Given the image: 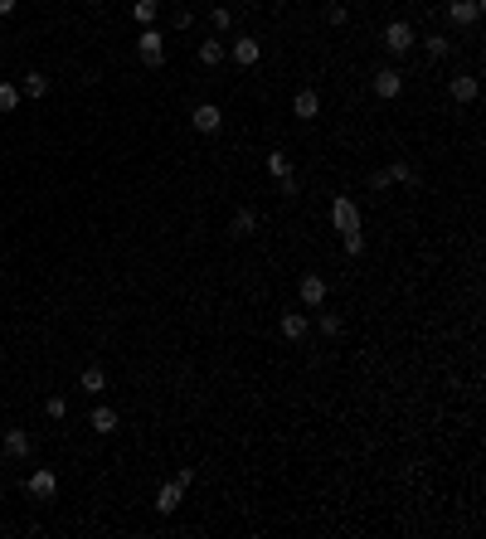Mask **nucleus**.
<instances>
[{
  "label": "nucleus",
  "mask_w": 486,
  "mask_h": 539,
  "mask_svg": "<svg viewBox=\"0 0 486 539\" xmlns=\"http://www.w3.org/2000/svg\"><path fill=\"white\" fill-rule=\"evenodd\" d=\"M321 301H326V277L306 272V277H301V306H311V311H316Z\"/></svg>",
  "instance_id": "nucleus-9"
},
{
  "label": "nucleus",
  "mask_w": 486,
  "mask_h": 539,
  "mask_svg": "<svg viewBox=\"0 0 486 539\" xmlns=\"http://www.w3.org/2000/svg\"><path fill=\"white\" fill-rule=\"evenodd\" d=\"M326 20H331V25H346V20H351V10H346V5H331V10H326Z\"/></svg>",
  "instance_id": "nucleus-28"
},
{
  "label": "nucleus",
  "mask_w": 486,
  "mask_h": 539,
  "mask_svg": "<svg viewBox=\"0 0 486 539\" xmlns=\"http://www.w3.org/2000/svg\"><path fill=\"white\" fill-rule=\"evenodd\" d=\"M360 248H365V239H360V229H351V234H346V253H351V258H355Z\"/></svg>",
  "instance_id": "nucleus-29"
},
{
  "label": "nucleus",
  "mask_w": 486,
  "mask_h": 539,
  "mask_svg": "<svg viewBox=\"0 0 486 539\" xmlns=\"http://www.w3.org/2000/svg\"><path fill=\"white\" fill-rule=\"evenodd\" d=\"M331 224H336L341 234H351V229H360V209H355V199H346V194H336V199H331Z\"/></svg>",
  "instance_id": "nucleus-3"
},
{
  "label": "nucleus",
  "mask_w": 486,
  "mask_h": 539,
  "mask_svg": "<svg viewBox=\"0 0 486 539\" xmlns=\"http://www.w3.org/2000/svg\"><path fill=\"white\" fill-rule=\"evenodd\" d=\"M44 413H49V418H68V399H63V394H54V399L44 404Z\"/></svg>",
  "instance_id": "nucleus-25"
},
{
  "label": "nucleus",
  "mask_w": 486,
  "mask_h": 539,
  "mask_svg": "<svg viewBox=\"0 0 486 539\" xmlns=\"http://www.w3.org/2000/svg\"><path fill=\"white\" fill-rule=\"evenodd\" d=\"M180 501H185V486H180V481H165L161 496H156V511H161V515H175V511H180Z\"/></svg>",
  "instance_id": "nucleus-10"
},
{
  "label": "nucleus",
  "mask_w": 486,
  "mask_h": 539,
  "mask_svg": "<svg viewBox=\"0 0 486 539\" xmlns=\"http://www.w3.org/2000/svg\"><path fill=\"white\" fill-rule=\"evenodd\" d=\"M448 20H453V25H477V20H482V0H453V5H448Z\"/></svg>",
  "instance_id": "nucleus-6"
},
{
  "label": "nucleus",
  "mask_w": 486,
  "mask_h": 539,
  "mask_svg": "<svg viewBox=\"0 0 486 539\" xmlns=\"http://www.w3.org/2000/svg\"><path fill=\"white\" fill-rule=\"evenodd\" d=\"M375 93L384 98V103L399 98V93H404V73H399V68H379V73H375Z\"/></svg>",
  "instance_id": "nucleus-7"
},
{
  "label": "nucleus",
  "mask_w": 486,
  "mask_h": 539,
  "mask_svg": "<svg viewBox=\"0 0 486 539\" xmlns=\"http://www.w3.org/2000/svg\"><path fill=\"white\" fill-rule=\"evenodd\" d=\"M29 447H34V437H29L25 428H10V432H5V452H10V457H29Z\"/></svg>",
  "instance_id": "nucleus-12"
},
{
  "label": "nucleus",
  "mask_w": 486,
  "mask_h": 539,
  "mask_svg": "<svg viewBox=\"0 0 486 539\" xmlns=\"http://www.w3.org/2000/svg\"><path fill=\"white\" fill-rule=\"evenodd\" d=\"M200 63H205V68L224 63V44H219V39H205V44H200Z\"/></svg>",
  "instance_id": "nucleus-18"
},
{
  "label": "nucleus",
  "mask_w": 486,
  "mask_h": 539,
  "mask_svg": "<svg viewBox=\"0 0 486 539\" xmlns=\"http://www.w3.org/2000/svg\"><path fill=\"white\" fill-rule=\"evenodd\" d=\"M413 39H418V34H413V25H404V20L384 25V49H389V54H408V49H413Z\"/></svg>",
  "instance_id": "nucleus-2"
},
{
  "label": "nucleus",
  "mask_w": 486,
  "mask_h": 539,
  "mask_svg": "<svg viewBox=\"0 0 486 539\" xmlns=\"http://www.w3.org/2000/svg\"><path fill=\"white\" fill-rule=\"evenodd\" d=\"M210 20H214V29H219V34H224V29H234V15H229L224 5H219V10H214V15H210Z\"/></svg>",
  "instance_id": "nucleus-26"
},
{
  "label": "nucleus",
  "mask_w": 486,
  "mask_h": 539,
  "mask_svg": "<svg viewBox=\"0 0 486 539\" xmlns=\"http://www.w3.org/2000/svg\"><path fill=\"white\" fill-rule=\"evenodd\" d=\"M253 224H258V219H253V209H239V214H234V224H229V234H234V239H248V234H253Z\"/></svg>",
  "instance_id": "nucleus-19"
},
{
  "label": "nucleus",
  "mask_w": 486,
  "mask_h": 539,
  "mask_svg": "<svg viewBox=\"0 0 486 539\" xmlns=\"http://www.w3.org/2000/svg\"><path fill=\"white\" fill-rule=\"evenodd\" d=\"M190 122H195V132L214 136L219 127H224V108H219V103H200V108L190 112Z\"/></svg>",
  "instance_id": "nucleus-5"
},
{
  "label": "nucleus",
  "mask_w": 486,
  "mask_h": 539,
  "mask_svg": "<svg viewBox=\"0 0 486 539\" xmlns=\"http://www.w3.org/2000/svg\"><path fill=\"white\" fill-rule=\"evenodd\" d=\"M268 170L277 175V180H282V175H292V161H287L282 151H272V156H268Z\"/></svg>",
  "instance_id": "nucleus-23"
},
{
  "label": "nucleus",
  "mask_w": 486,
  "mask_h": 539,
  "mask_svg": "<svg viewBox=\"0 0 486 539\" xmlns=\"http://www.w3.org/2000/svg\"><path fill=\"white\" fill-rule=\"evenodd\" d=\"M78 389L83 394H103V389H108V375H103L98 365H88V370L78 375Z\"/></svg>",
  "instance_id": "nucleus-13"
},
{
  "label": "nucleus",
  "mask_w": 486,
  "mask_h": 539,
  "mask_svg": "<svg viewBox=\"0 0 486 539\" xmlns=\"http://www.w3.org/2000/svg\"><path fill=\"white\" fill-rule=\"evenodd\" d=\"M389 180H404V185H418V175H413V165H408V161H394V165H389Z\"/></svg>",
  "instance_id": "nucleus-22"
},
{
  "label": "nucleus",
  "mask_w": 486,
  "mask_h": 539,
  "mask_svg": "<svg viewBox=\"0 0 486 539\" xmlns=\"http://www.w3.org/2000/svg\"><path fill=\"white\" fill-rule=\"evenodd\" d=\"M93 432L112 437V432H117V413H112V408H93Z\"/></svg>",
  "instance_id": "nucleus-17"
},
{
  "label": "nucleus",
  "mask_w": 486,
  "mask_h": 539,
  "mask_svg": "<svg viewBox=\"0 0 486 539\" xmlns=\"http://www.w3.org/2000/svg\"><path fill=\"white\" fill-rule=\"evenodd\" d=\"M448 93H453V103H472V98H477V78H467V73H462V78L448 83Z\"/></svg>",
  "instance_id": "nucleus-14"
},
{
  "label": "nucleus",
  "mask_w": 486,
  "mask_h": 539,
  "mask_svg": "<svg viewBox=\"0 0 486 539\" xmlns=\"http://www.w3.org/2000/svg\"><path fill=\"white\" fill-rule=\"evenodd\" d=\"M15 5H20V0H0V15H15Z\"/></svg>",
  "instance_id": "nucleus-30"
},
{
  "label": "nucleus",
  "mask_w": 486,
  "mask_h": 539,
  "mask_svg": "<svg viewBox=\"0 0 486 539\" xmlns=\"http://www.w3.org/2000/svg\"><path fill=\"white\" fill-rule=\"evenodd\" d=\"M132 15L141 20V25H151V20L161 15V0H136V5H132Z\"/></svg>",
  "instance_id": "nucleus-20"
},
{
  "label": "nucleus",
  "mask_w": 486,
  "mask_h": 539,
  "mask_svg": "<svg viewBox=\"0 0 486 539\" xmlns=\"http://www.w3.org/2000/svg\"><path fill=\"white\" fill-rule=\"evenodd\" d=\"M0 496H5V491H0Z\"/></svg>",
  "instance_id": "nucleus-31"
},
{
  "label": "nucleus",
  "mask_w": 486,
  "mask_h": 539,
  "mask_svg": "<svg viewBox=\"0 0 486 539\" xmlns=\"http://www.w3.org/2000/svg\"><path fill=\"white\" fill-rule=\"evenodd\" d=\"M321 330H326V335H341V316H336V311H326V316H321Z\"/></svg>",
  "instance_id": "nucleus-27"
},
{
  "label": "nucleus",
  "mask_w": 486,
  "mask_h": 539,
  "mask_svg": "<svg viewBox=\"0 0 486 539\" xmlns=\"http://www.w3.org/2000/svg\"><path fill=\"white\" fill-rule=\"evenodd\" d=\"M282 335H287V340H301V335H306V311H287V316H282Z\"/></svg>",
  "instance_id": "nucleus-15"
},
{
  "label": "nucleus",
  "mask_w": 486,
  "mask_h": 539,
  "mask_svg": "<svg viewBox=\"0 0 486 539\" xmlns=\"http://www.w3.org/2000/svg\"><path fill=\"white\" fill-rule=\"evenodd\" d=\"M448 49H453V44H448L443 34H428V58H448Z\"/></svg>",
  "instance_id": "nucleus-24"
},
{
  "label": "nucleus",
  "mask_w": 486,
  "mask_h": 539,
  "mask_svg": "<svg viewBox=\"0 0 486 539\" xmlns=\"http://www.w3.org/2000/svg\"><path fill=\"white\" fill-rule=\"evenodd\" d=\"M20 108V88L15 83H0V112H15Z\"/></svg>",
  "instance_id": "nucleus-21"
},
{
  "label": "nucleus",
  "mask_w": 486,
  "mask_h": 539,
  "mask_svg": "<svg viewBox=\"0 0 486 539\" xmlns=\"http://www.w3.org/2000/svg\"><path fill=\"white\" fill-rule=\"evenodd\" d=\"M44 93H49V78H44V73H29V78L20 83V98H34V103H39Z\"/></svg>",
  "instance_id": "nucleus-16"
},
{
  "label": "nucleus",
  "mask_w": 486,
  "mask_h": 539,
  "mask_svg": "<svg viewBox=\"0 0 486 539\" xmlns=\"http://www.w3.org/2000/svg\"><path fill=\"white\" fill-rule=\"evenodd\" d=\"M258 58H263V44H258V39H234V63L253 68Z\"/></svg>",
  "instance_id": "nucleus-11"
},
{
  "label": "nucleus",
  "mask_w": 486,
  "mask_h": 539,
  "mask_svg": "<svg viewBox=\"0 0 486 539\" xmlns=\"http://www.w3.org/2000/svg\"><path fill=\"white\" fill-rule=\"evenodd\" d=\"M136 54H141L146 68H161V63H165V34L146 25V29H141V39H136Z\"/></svg>",
  "instance_id": "nucleus-1"
},
{
  "label": "nucleus",
  "mask_w": 486,
  "mask_h": 539,
  "mask_svg": "<svg viewBox=\"0 0 486 539\" xmlns=\"http://www.w3.org/2000/svg\"><path fill=\"white\" fill-rule=\"evenodd\" d=\"M54 491H58V476L49 471V466H39V471H29V481H25V496H34V501H54Z\"/></svg>",
  "instance_id": "nucleus-4"
},
{
  "label": "nucleus",
  "mask_w": 486,
  "mask_h": 539,
  "mask_svg": "<svg viewBox=\"0 0 486 539\" xmlns=\"http://www.w3.org/2000/svg\"><path fill=\"white\" fill-rule=\"evenodd\" d=\"M292 112H297L301 122H316V117H321V98H316L311 88H297V98H292Z\"/></svg>",
  "instance_id": "nucleus-8"
}]
</instances>
